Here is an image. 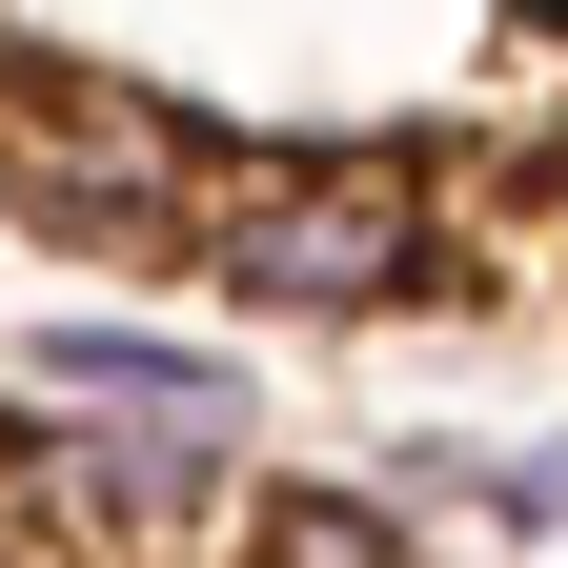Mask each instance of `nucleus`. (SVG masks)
<instances>
[{"mask_svg":"<svg viewBox=\"0 0 568 568\" xmlns=\"http://www.w3.org/2000/svg\"><path fill=\"white\" fill-rule=\"evenodd\" d=\"M203 284H224L244 325H426V305H467L487 244H467V203L426 183V142H264V163L203 203Z\"/></svg>","mask_w":568,"mask_h":568,"instance_id":"f257e3e1","label":"nucleus"},{"mask_svg":"<svg viewBox=\"0 0 568 568\" xmlns=\"http://www.w3.org/2000/svg\"><path fill=\"white\" fill-rule=\"evenodd\" d=\"M21 508L61 568H183V548L244 528V426L224 406H41Z\"/></svg>","mask_w":568,"mask_h":568,"instance_id":"f03ea898","label":"nucleus"},{"mask_svg":"<svg viewBox=\"0 0 568 568\" xmlns=\"http://www.w3.org/2000/svg\"><path fill=\"white\" fill-rule=\"evenodd\" d=\"M21 366L61 386V406H224L244 426V366L203 325H163V305H61V325H21Z\"/></svg>","mask_w":568,"mask_h":568,"instance_id":"7ed1b4c3","label":"nucleus"},{"mask_svg":"<svg viewBox=\"0 0 568 568\" xmlns=\"http://www.w3.org/2000/svg\"><path fill=\"white\" fill-rule=\"evenodd\" d=\"M244 568H447V548L406 528V487L305 467V487H244Z\"/></svg>","mask_w":568,"mask_h":568,"instance_id":"20e7f679","label":"nucleus"},{"mask_svg":"<svg viewBox=\"0 0 568 568\" xmlns=\"http://www.w3.org/2000/svg\"><path fill=\"white\" fill-rule=\"evenodd\" d=\"M21 447H41V406H0V487H21Z\"/></svg>","mask_w":568,"mask_h":568,"instance_id":"39448f33","label":"nucleus"}]
</instances>
